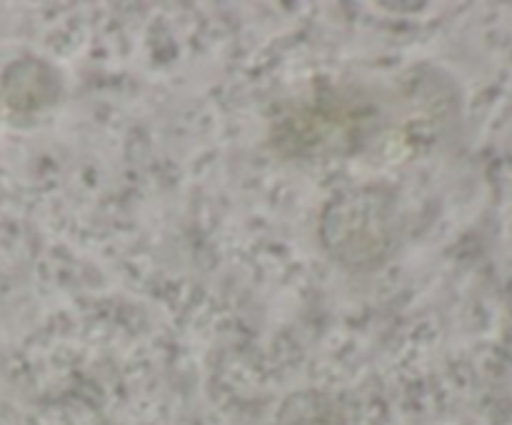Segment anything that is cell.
Segmentation results:
<instances>
[{
    "label": "cell",
    "instance_id": "6da1fadb",
    "mask_svg": "<svg viewBox=\"0 0 512 425\" xmlns=\"http://www.w3.org/2000/svg\"><path fill=\"white\" fill-rule=\"evenodd\" d=\"M378 100L355 88H325L285 105L273 120V145L288 158L355 155L383 130Z\"/></svg>",
    "mask_w": 512,
    "mask_h": 425
},
{
    "label": "cell",
    "instance_id": "7a4b0ae2",
    "mask_svg": "<svg viewBox=\"0 0 512 425\" xmlns=\"http://www.w3.org/2000/svg\"><path fill=\"white\" fill-rule=\"evenodd\" d=\"M403 218L398 195L385 183L335 193L323 208L320 240L330 258L350 270H375L398 250Z\"/></svg>",
    "mask_w": 512,
    "mask_h": 425
},
{
    "label": "cell",
    "instance_id": "3957f363",
    "mask_svg": "<svg viewBox=\"0 0 512 425\" xmlns=\"http://www.w3.org/2000/svg\"><path fill=\"white\" fill-rule=\"evenodd\" d=\"M60 80L43 60L23 58L3 75V98L13 113H35L58 100Z\"/></svg>",
    "mask_w": 512,
    "mask_h": 425
},
{
    "label": "cell",
    "instance_id": "277c9868",
    "mask_svg": "<svg viewBox=\"0 0 512 425\" xmlns=\"http://www.w3.org/2000/svg\"><path fill=\"white\" fill-rule=\"evenodd\" d=\"M278 425H343V418L325 395L298 393L283 405Z\"/></svg>",
    "mask_w": 512,
    "mask_h": 425
}]
</instances>
